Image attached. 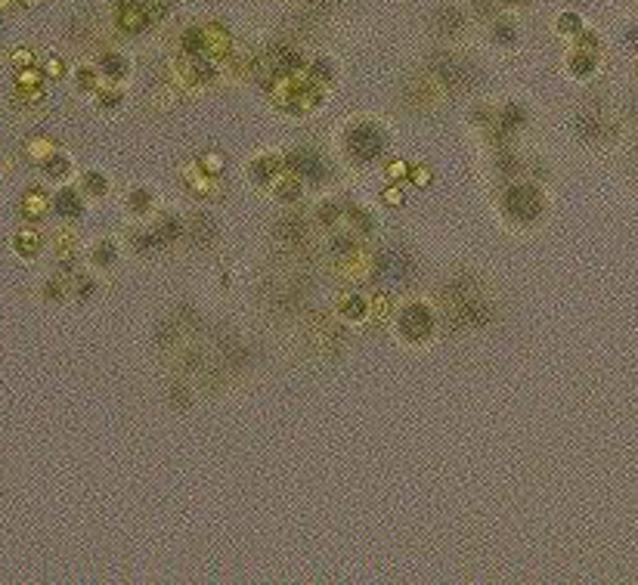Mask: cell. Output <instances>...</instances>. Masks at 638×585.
Masks as SVG:
<instances>
[{
    "label": "cell",
    "mask_w": 638,
    "mask_h": 585,
    "mask_svg": "<svg viewBox=\"0 0 638 585\" xmlns=\"http://www.w3.org/2000/svg\"><path fill=\"white\" fill-rule=\"evenodd\" d=\"M81 183H84V192L96 195V199H103V195L108 192V180L99 174V170H87V174L81 177Z\"/></svg>",
    "instance_id": "obj_24"
},
{
    "label": "cell",
    "mask_w": 638,
    "mask_h": 585,
    "mask_svg": "<svg viewBox=\"0 0 638 585\" xmlns=\"http://www.w3.org/2000/svg\"><path fill=\"white\" fill-rule=\"evenodd\" d=\"M285 168L289 170H294V174L301 177V180H323V165H319V158L313 152H307V149H298L294 155H289V158H285Z\"/></svg>",
    "instance_id": "obj_8"
},
{
    "label": "cell",
    "mask_w": 638,
    "mask_h": 585,
    "mask_svg": "<svg viewBox=\"0 0 638 585\" xmlns=\"http://www.w3.org/2000/svg\"><path fill=\"white\" fill-rule=\"evenodd\" d=\"M307 72H310V77H313V84H319V87H323V84H332V77H334V68H332V62L325 56L307 62Z\"/></svg>",
    "instance_id": "obj_22"
},
{
    "label": "cell",
    "mask_w": 638,
    "mask_h": 585,
    "mask_svg": "<svg viewBox=\"0 0 638 585\" xmlns=\"http://www.w3.org/2000/svg\"><path fill=\"white\" fill-rule=\"evenodd\" d=\"M44 68H37V65H31V68H22V72H15V87H19L22 93H37L44 87Z\"/></svg>",
    "instance_id": "obj_18"
},
{
    "label": "cell",
    "mask_w": 638,
    "mask_h": 585,
    "mask_svg": "<svg viewBox=\"0 0 638 585\" xmlns=\"http://www.w3.org/2000/svg\"><path fill=\"white\" fill-rule=\"evenodd\" d=\"M580 46H577V50H582V53H592V56H595V50H598V34H595V31H580Z\"/></svg>",
    "instance_id": "obj_33"
},
{
    "label": "cell",
    "mask_w": 638,
    "mask_h": 585,
    "mask_svg": "<svg viewBox=\"0 0 638 585\" xmlns=\"http://www.w3.org/2000/svg\"><path fill=\"white\" fill-rule=\"evenodd\" d=\"M396 325H400V334L412 344H418V341H427L434 332V313L425 307V303H409L406 310L400 313L396 319Z\"/></svg>",
    "instance_id": "obj_2"
},
{
    "label": "cell",
    "mask_w": 638,
    "mask_h": 585,
    "mask_svg": "<svg viewBox=\"0 0 638 585\" xmlns=\"http://www.w3.org/2000/svg\"><path fill=\"white\" fill-rule=\"evenodd\" d=\"M99 72H96V68H93V65H81V68H77V72H75V81H77V87H81V90H96L99 87V84H103V77H96Z\"/></svg>",
    "instance_id": "obj_26"
},
{
    "label": "cell",
    "mask_w": 638,
    "mask_h": 585,
    "mask_svg": "<svg viewBox=\"0 0 638 585\" xmlns=\"http://www.w3.org/2000/svg\"><path fill=\"white\" fill-rule=\"evenodd\" d=\"M381 201H384L387 208H403L406 205V192L400 189V183H391V186L381 189Z\"/></svg>",
    "instance_id": "obj_30"
},
{
    "label": "cell",
    "mask_w": 638,
    "mask_h": 585,
    "mask_svg": "<svg viewBox=\"0 0 638 585\" xmlns=\"http://www.w3.org/2000/svg\"><path fill=\"white\" fill-rule=\"evenodd\" d=\"M347 152L354 161H375L381 152H384V134H381L378 127H372V124H356L354 130L347 134Z\"/></svg>",
    "instance_id": "obj_1"
},
{
    "label": "cell",
    "mask_w": 638,
    "mask_h": 585,
    "mask_svg": "<svg viewBox=\"0 0 638 585\" xmlns=\"http://www.w3.org/2000/svg\"><path fill=\"white\" fill-rule=\"evenodd\" d=\"M53 210V199L46 195L44 189H28L25 195H22V205H19V214H22V220H25L28 226H35V223H41L46 214Z\"/></svg>",
    "instance_id": "obj_5"
},
{
    "label": "cell",
    "mask_w": 638,
    "mask_h": 585,
    "mask_svg": "<svg viewBox=\"0 0 638 585\" xmlns=\"http://www.w3.org/2000/svg\"><path fill=\"white\" fill-rule=\"evenodd\" d=\"M59 149H56V143H53L50 137H31L28 143H25V158L31 161V165H46V161L53 158Z\"/></svg>",
    "instance_id": "obj_15"
},
{
    "label": "cell",
    "mask_w": 638,
    "mask_h": 585,
    "mask_svg": "<svg viewBox=\"0 0 638 585\" xmlns=\"http://www.w3.org/2000/svg\"><path fill=\"white\" fill-rule=\"evenodd\" d=\"M199 168L205 170V174H211V177H220L223 170H227V158H223V152H201L199 155Z\"/></svg>",
    "instance_id": "obj_23"
},
{
    "label": "cell",
    "mask_w": 638,
    "mask_h": 585,
    "mask_svg": "<svg viewBox=\"0 0 638 585\" xmlns=\"http://www.w3.org/2000/svg\"><path fill=\"white\" fill-rule=\"evenodd\" d=\"M13 4H15V0H0V13H4V10H10Z\"/></svg>",
    "instance_id": "obj_39"
},
{
    "label": "cell",
    "mask_w": 638,
    "mask_h": 585,
    "mask_svg": "<svg viewBox=\"0 0 638 585\" xmlns=\"http://www.w3.org/2000/svg\"><path fill=\"white\" fill-rule=\"evenodd\" d=\"M96 72H99V77H106V84H118L121 77H127V72H130V62L124 59L121 53L108 50V53H103V56H99V62H96Z\"/></svg>",
    "instance_id": "obj_10"
},
{
    "label": "cell",
    "mask_w": 638,
    "mask_h": 585,
    "mask_svg": "<svg viewBox=\"0 0 638 585\" xmlns=\"http://www.w3.org/2000/svg\"><path fill=\"white\" fill-rule=\"evenodd\" d=\"M406 180L415 186V189H427V186L434 183V174H431V168H427V165H409Z\"/></svg>",
    "instance_id": "obj_27"
},
{
    "label": "cell",
    "mask_w": 638,
    "mask_h": 585,
    "mask_svg": "<svg viewBox=\"0 0 638 585\" xmlns=\"http://www.w3.org/2000/svg\"><path fill=\"white\" fill-rule=\"evenodd\" d=\"M199 28H201V44H205V56H211L217 62L232 56V34L220 22H208V25H199Z\"/></svg>",
    "instance_id": "obj_3"
},
{
    "label": "cell",
    "mask_w": 638,
    "mask_h": 585,
    "mask_svg": "<svg viewBox=\"0 0 638 585\" xmlns=\"http://www.w3.org/2000/svg\"><path fill=\"white\" fill-rule=\"evenodd\" d=\"M406 174H409V165L403 158L387 161V180H391V183H403V180H406Z\"/></svg>",
    "instance_id": "obj_31"
},
{
    "label": "cell",
    "mask_w": 638,
    "mask_h": 585,
    "mask_svg": "<svg viewBox=\"0 0 638 585\" xmlns=\"http://www.w3.org/2000/svg\"><path fill=\"white\" fill-rule=\"evenodd\" d=\"M186 189H189L192 195H199V199H208V195H211L214 189H217V177H211V174H205V170L199 168V161H196V168H189L186 170Z\"/></svg>",
    "instance_id": "obj_14"
},
{
    "label": "cell",
    "mask_w": 638,
    "mask_h": 585,
    "mask_svg": "<svg viewBox=\"0 0 638 585\" xmlns=\"http://www.w3.org/2000/svg\"><path fill=\"white\" fill-rule=\"evenodd\" d=\"M282 170H285L282 155H261V158H254V165H251V177H254V183L270 186V183H273V177L282 174Z\"/></svg>",
    "instance_id": "obj_11"
},
{
    "label": "cell",
    "mask_w": 638,
    "mask_h": 585,
    "mask_svg": "<svg viewBox=\"0 0 638 585\" xmlns=\"http://www.w3.org/2000/svg\"><path fill=\"white\" fill-rule=\"evenodd\" d=\"M186 72H189L196 84H211L220 75V62L211 56H196V59H186Z\"/></svg>",
    "instance_id": "obj_12"
},
{
    "label": "cell",
    "mask_w": 638,
    "mask_h": 585,
    "mask_svg": "<svg viewBox=\"0 0 638 585\" xmlns=\"http://www.w3.org/2000/svg\"><path fill=\"white\" fill-rule=\"evenodd\" d=\"M338 310L347 322H363V319L369 316V298H363V294H347Z\"/></svg>",
    "instance_id": "obj_16"
},
{
    "label": "cell",
    "mask_w": 638,
    "mask_h": 585,
    "mask_svg": "<svg viewBox=\"0 0 638 585\" xmlns=\"http://www.w3.org/2000/svg\"><path fill=\"white\" fill-rule=\"evenodd\" d=\"M72 168H75V161H72V155H65V152H56L50 161L44 165V174L50 177V180H68L72 177Z\"/></svg>",
    "instance_id": "obj_17"
},
{
    "label": "cell",
    "mask_w": 638,
    "mask_h": 585,
    "mask_svg": "<svg viewBox=\"0 0 638 585\" xmlns=\"http://www.w3.org/2000/svg\"><path fill=\"white\" fill-rule=\"evenodd\" d=\"M44 294H46V298H53V301H62V298H65V285L56 279V282H50L44 288Z\"/></svg>",
    "instance_id": "obj_36"
},
{
    "label": "cell",
    "mask_w": 638,
    "mask_h": 585,
    "mask_svg": "<svg viewBox=\"0 0 638 585\" xmlns=\"http://www.w3.org/2000/svg\"><path fill=\"white\" fill-rule=\"evenodd\" d=\"M93 96H96V103L103 106V108H118L124 103V93L118 90V84H99L96 90H93Z\"/></svg>",
    "instance_id": "obj_21"
},
{
    "label": "cell",
    "mask_w": 638,
    "mask_h": 585,
    "mask_svg": "<svg viewBox=\"0 0 638 585\" xmlns=\"http://www.w3.org/2000/svg\"><path fill=\"white\" fill-rule=\"evenodd\" d=\"M44 75L46 77H62V75H65V62H62L59 56H50L44 62Z\"/></svg>",
    "instance_id": "obj_34"
},
{
    "label": "cell",
    "mask_w": 638,
    "mask_h": 585,
    "mask_svg": "<svg viewBox=\"0 0 638 585\" xmlns=\"http://www.w3.org/2000/svg\"><path fill=\"white\" fill-rule=\"evenodd\" d=\"M19 4H25V6H37V4H44V0H19Z\"/></svg>",
    "instance_id": "obj_41"
},
{
    "label": "cell",
    "mask_w": 638,
    "mask_h": 585,
    "mask_svg": "<svg viewBox=\"0 0 638 585\" xmlns=\"http://www.w3.org/2000/svg\"><path fill=\"white\" fill-rule=\"evenodd\" d=\"M41 232L37 229H31V226H22L19 232L13 236V248H15V254L19 257H25V260H31V257H37L41 254Z\"/></svg>",
    "instance_id": "obj_13"
},
{
    "label": "cell",
    "mask_w": 638,
    "mask_h": 585,
    "mask_svg": "<svg viewBox=\"0 0 638 585\" xmlns=\"http://www.w3.org/2000/svg\"><path fill=\"white\" fill-rule=\"evenodd\" d=\"M177 232H180V220H170V217H168V220H161V236H170V239H174L177 236Z\"/></svg>",
    "instance_id": "obj_38"
},
{
    "label": "cell",
    "mask_w": 638,
    "mask_h": 585,
    "mask_svg": "<svg viewBox=\"0 0 638 585\" xmlns=\"http://www.w3.org/2000/svg\"><path fill=\"white\" fill-rule=\"evenodd\" d=\"M10 62H13V68H15V72H22V68H31V65H35V53L22 46V50H15L13 56H10Z\"/></svg>",
    "instance_id": "obj_32"
},
{
    "label": "cell",
    "mask_w": 638,
    "mask_h": 585,
    "mask_svg": "<svg viewBox=\"0 0 638 585\" xmlns=\"http://www.w3.org/2000/svg\"><path fill=\"white\" fill-rule=\"evenodd\" d=\"M180 50L186 59H196V56H205V44H201V28H186L183 37H180Z\"/></svg>",
    "instance_id": "obj_19"
},
{
    "label": "cell",
    "mask_w": 638,
    "mask_h": 585,
    "mask_svg": "<svg viewBox=\"0 0 638 585\" xmlns=\"http://www.w3.org/2000/svg\"><path fill=\"white\" fill-rule=\"evenodd\" d=\"M555 28L561 31V34H580V31H582L580 13H561V15H558V22H555Z\"/></svg>",
    "instance_id": "obj_28"
},
{
    "label": "cell",
    "mask_w": 638,
    "mask_h": 585,
    "mask_svg": "<svg viewBox=\"0 0 638 585\" xmlns=\"http://www.w3.org/2000/svg\"><path fill=\"white\" fill-rule=\"evenodd\" d=\"M149 13H146V6L139 4V0H121L118 10H115V25L121 31H127V34H139V31L149 28Z\"/></svg>",
    "instance_id": "obj_4"
},
{
    "label": "cell",
    "mask_w": 638,
    "mask_h": 585,
    "mask_svg": "<svg viewBox=\"0 0 638 585\" xmlns=\"http://www.w3.org/2000/svg\"><path fill=\"white\" fill-rule=\"evenodd\" d=\"M127 201H130V210H134V214H149L152 210V192L149 189H134Z\"/></svg>",
    "instance_id": "obj_29"
},
{
    "label": "cell",
    "mask_w": 638,
    "mask_h": 585,
    "mask_svg": "<svg viewBox=\"0 0 638 585\" xmlns=\"http://www.w3.org/2000/svg\"><path fill=\"white\" fill-rule=\"evenodd\" d=\"M496 41H502V44H511L515 41V31H511V25H496Z\"/></svg>",
    "instance_id": "obj_37"
},
{
    "label": "cell",
    "mask_w": 638,
    "mask_h": 585,
    "mask_svg": "<svg viewBox=\"0 0 638 585\" xmlns=\"http://www.w3.org/2000/svg\"><path fill=\"white\" fill-rule=\"evenodd\" d=\"M350 217H354V223H356V229H360V232H372V217H365L360 208L350 210Z\"/></svg>",
    "instance_id": "obj_35"
},
{
    "label": "cell",
    "mask_w": 638,
    "mask_h": 585,
    "mask_svg": "<svg viewBox=\"0 0 638 585\" xmlns=\"http://www.w3.org/2000/svg\"><path fill=\"white\" fill-rule=\"evenodd\" d=\"M53 210L62 217V220H81L84 217V195L72 189V186H62L53 199Z\"/></svg>",
    "instance_id": "obj_6"
},
{
    "label": "cell",
    "mask_w": 638,
    "mask_h": 585,
    "mask_svg": "<svg viewBox=\"0 0 638 585\" xmlns=\"http://www.w3.org/2000/svg\"><path fill=\"white\" fill-rule=\"evenodd\" d=\"M323 99H325L323 87H319V84H310V87L298 90L289 99V103H285V112H292V115H310V112H316V108L323 106Z\"/></svg>",
    "instance_id": "obj_7"
},
{
    "label": "cell",
    "mask_w": 638,
    "mask_h": 585,
    "mask_svg": "<svg viewBox=\"0 0 638 585\" xmlns=\"http://www.w3.org/2000/svg\"><path fill=\"white\" fill-rule=\"evenodd\" d=\"M139 4H143V0H139Z\"/></svg>",
    "instance_id": "obj_42"
},
{
    "label": "cell",
    "mask_w": 638,
    "mask_h": 585,
    "mask_svg": "<svg viewBox=\"0 0 638 585\" xmlns=\"http://www.w3.org/2000/svg\"><path fill=\"white\" fill-rule=\"evenodd\" d=\"M505 4H515V6H527V4H533V0H505Z\"/></svg>",
    "instance_id": "obj_40"
},
{
    "label": "cell",
    "mask_w": 638,
    "mask_h": 585,
    "mask_svg": "<svg viewBox=\"0 0 638 585\" xmlns=\"http://www.w3.org/2000/svg\"><path fill=\"white\" fill-rule=\"evenodd\" d=\"M90 260L96 263V267H112V263L118 260V251H115V245H112V241H99V245L93 248Z\"/></svg>",
    "instance_id": "obj_25"
},
{
    "label": "cell",
    "mask_w": 638,
    "mask_h": 585,
    "mask_svg": "<svg viewBox=\"0 0 638 585\" xmlns=\"http://www.w3.org/2000/svg\"><path fill=\"white\" fill-rule=\"evenodd\" d=\"M567 68H570L573 77H589V75L595 72V56H592V53L577 50L570 59H567Z\"/></svg>",
    "instance_id": "obj_20"
},
{
    "label": "cell",
    "mask_w": 638,
    "mask_h": 585,
    "mask_svg": "<svg viewBox=\"0 0 638 585\" xmlns=\"http://www.w3.org/2000/svg\"><path fill=\"white\" fill-rule=\"evenodd\" d=\"M267 189L273 192L279 201H294V199H301V192H304V183H301V177L294 174V170L285 168L282 174L273 177V183H270Z\"/></svg>",
    "instance_id": "obj_9"
}]
</instances>
